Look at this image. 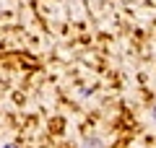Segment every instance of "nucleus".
<instances>
[{"instance_id":"1","label":"nucleus","mask_w":156,"mask_h":148,"mask_svg":"<svg viewBox=\"0 0 156 148\" xmlns=\"http://www.w3.org/2000/svg\"><path fill=\"white\" fill-rule=\"evenodd\" d=\"M3 148H16V146H3Z\"/></svg>"},{"instance_id":"2","label":"nucleus","mask_w":156,"mask_h":148,"mask_svg":"<svg viewBox=\"0 0 156 148\" xmlns=\"http://www.w3.org/2000/svg\"><path fill=\"white\" fill-rule=\"evenodd\" d=\"M154 120H156V107H154Z\"/></svg>"}]
</instances>
